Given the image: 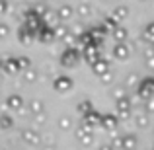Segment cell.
Here are the masks:
<instances>
[{
    "label": "cell",
    "instance_id": "1",
    "mask_svg": "<svg viewBox=\"0 0 154 150\" xmlns=\"http://www.w3.org/2000/svg\"><path fill=\"white\" fill-rule=\"evenodd\" d=\"M80 59H82V51L76 49V47H66L60 55V64L66 68H74Z\"/></svg>",
    "mask_w": 154,
    "mask_h": 150
},
{
    "label": "cell",
    "instance_id": "2",
    "mask_svg": "<svg viewBox=\"0 0 154 150\" xmlns=\"http://www.w3.org/2000/svg\"><path fill=\"white\" fill-rule=\"evenodd\" d=\"M137 94H139L143 99L152 98V94H154V80L152 78H144L143 82L139 84V88H137Z\"/></svg>",
    "mask_w": 154,
    "mask_h": 150
},
{
    "label": "cell",
    "instance_id": "3",
    "mask_svg": "<svg viewBox=\"0 0 154 150\" xmlns=\"http://www.w3.org/2000/svg\"><path fill=\"white\" fill-rule=\"evenodd\" d=\"M76 139H78L82 144H90L92 139H94V135H92V127H88L86 123H82L78 129H76Z\"/></svg>",
    "mask_w": 154,
    "mask_h": 150
},
{
    "label": "cell",
    "instance_id": "4",
    "mask_svg": "<svg viewBox=\"0 0 154 150\" xmlns=\"http://www.w3.org/2000/svg\"><path fill=\"white\" fill-rule=\"evenodd\" d=\"M55 90L57 92H68V90H72V86H74V82H72V78L70 76H59V78L55 80Z\"/></svg>",
    "mask_w": 154,
    "mask_h": 150
},
{
    "label": "cell",
    "instance_id": "5",
    "mask_svg": "<svg viewBox=\"0 0 154 150\" xmlns=\"http://www.w3.org/2000/svg\"><path fill=\"white\" fill-rule=\"evenodd\" d=\"M117 123H119V119H117V115H102L100 117V125L105 129V131H115L117 129Z\"/></svg>",
    "mask_w": 154,
    "mask_h": 150
},
{
    "label": "cell",
    "instance_id": "6",
    "mask_svg": "<svg viewBox=\"0 0 154 150\" xmlns=\"http://www.w3.org/2000/svg\"><path fill=\"white\" fill-rule=\"evenodd\" d=\"M82 57H84V60H86L88 64H92V63H96V60L100 59V51H98V47H94V45H88V47H84V51H82Z\"/></svg>",
    "mask_w": 154,
    "mask_h": 150
},
{
    "label": "cell",
    "instance_id": "7",
    "mask_svg": "<svg viewBox=\"0 0 154 150\" xmlns=\"http://www.w3.org/2000/svg\"><path fill=\"white\" fill-rule=\"evenodd\" d=\"M135 146H137V136L135 135L119 136V146L117 148H121V150H135Z\"/></svg>",
    "mask_w": 154,
    "mask_h": 150
},
{
    "label": "cell",
    "instance_id": "8",
    "mask_svg": "<svg viewBox=\"0 0 154 150\" xmlns=\"http://www.w3.org/2000/svg\"><path fill=\"white\" fill-rule=\"evenodd\" d=\"M22 139H23L26 144H39L41 136H39V133L33 131V129H23L22 131Z\"/></svg>",
    "mask_w": 154,
    "mask_h": 150
},
{
    "label": "cell",
    "instance_id": "9",
    "mask_svg": "<svg viewBox=\"0 0 154 150\" xmlns=\"http://www.w3.org/2000/svg\"><path fill=\"white\" fill-rule=\"evenodd\" d=\"M129 55H131V49L125 45V41L123 43H115V47H113V57H115V59L125 60V59H129Z\"/></svg>",
    "mask_w": 154,
    "mask_h": 150
},
{
    "label": "cell",
    "instance_id": "10",
    "mask_svg": "<svg viewBox=\"0 0 154 150\" xmlns=\"http://www.w3.org/2000/svg\"><path fill=\"white\" fill-rule=\"evenodd\" d=\"M0 66L4 68V72H6V74H16V72H20V66H18V60H16L14 57H10V59L2 60V63H0Z\"/></svg>",
    "mask_w": 154,
    "mask_h": 150
},
{
    "label": "cell",
    "instance_id": "11",
    "mask_svg": "<svg viewBox=\"0 0 154 150\" xmlns=\"http://www.w3.org/2000/svg\"><path fill=\"white\" fill-rule=\"evenodd\" d=\"M22 105H23V99H22V96H18V94H12L10 98L6 99V107L10 109V111H20Z\"/></svg>",
    "mask_w": 154,
    "mask_h": 150
},
{
    "label": "cell",
    "instance_id": "12",
    "mask_svg": "<svg viewBox=\"0 0 154 150\" xmlns=\"http://www.w3.org/2000/svg\"><path fill=\"white\" fill-rule=\"evenodd\" d=\"M39 35H37V39L41 43H51V41H55V33H53V29L49 26H45V27H39Z\"/></svg>",
    "mask_w": 154,
    "mask_h": 150
},
{
    "label": "cell",
    "instance_id": "13",
    "mask_svg": "<svg viewBox=\"0 0 154 150\" xmlns=\"http://www.w3.org/2000/svg\"><path fill=\"white\" fill-rule=\"evenodd\" d=\"M107 70H109V63L105 59H102V57H100L96 63H92V72H94L96 76L103 74V72H107Z\"/></svg>",
    "mask_w": 154,
    "mask_h": 150
},
{
    "label": "cell",
    "instance_id": "14",
    "mask_svg": "<svg viewBox=\"0 0 154 150\" xmlns=\"http://www.w3.org/2000/svg\"><path fill=\"white\" fill-rule=\"evenodd\" d=\"M100 117H102V115H100L98 111H94V109H90V111H88L86 115H84V123H86L88 127H92V129H94L96 125H100Z\"/></svg>",
    "mask_w": 154,
    "mask_h": 150
},
{
    "label": "cell",
    "instance_id": "15",
    "mask_svg": "<svg viewBox=\"0 0 154 150\" xmlns=\"http://www.w3.org/2000/svg\"><path fill=\"white\" fill-rule=\"evenodd\" d=\"M72 14H74V8H72L70 4H63V6L57 10V18L59 20H70Z\"/></svg>",
    "mask_w": 154,
    "mask_h": 150
},
{
    "label": "cell",
    "instance_id": "16",
    "mask_svg": "<svg viewBox=\"0 0 154 150\" xmlns=\"http://www.w3.org/2000/svg\"><path fill=\"white\" fill-rule=\"evenodd\" d=\"M78 45H80V49H84V47H88V45H94V37H92L90 31H82V33L78 35Z\"/></svg>",
    "mask_w": 154,
    "mask_h": 150
},
{
    "label": "cell",
    "instance_id": "17",
    "mask_svg": "<svg viewBox=\"0 0 154 150\" xmlns=\"http://www.w3.org/2000/svg\"><path fill=\"white\" fill-rule=\"evenodd\" d=\"M111 33H113V39H115V41H117V43H123V41H125V39H127V37H129V31H127V29H125V27H121V26H117V27H115V29H113V31H111Z\"/></svg>",
    "mask_w": 154,
    "mask_h": 150
},
{
    "label": "cell",
    "instance_id": "18",
    "mask_svg": "<svg viewBox=\"0 0 154 150\" xmlns=\"http://www.w3.org/2000/svg\"><path fill=\"white\" fill-rule=\"evenodd\" d=\"M57 20H59V18H57V14H55V12H51V10H45L41 14V22H45V26H49V27L55 26Z\"/></svg>",
    "mask_w": 154,
    "mask_h": 150
},
{
    "label": "cell",
    "instance_id": "19",
    "mask_svg": "<svg viewBox=\"0 0 154 150\" xmlns=\"http://www.w3.org/2000/svg\"><path fill=\"white\" fill-rule=\"evenodd\" d=\"M117 26H119V22H117V20L113 18V16H105L103 22H102V27H103L105 31H113Z\"/></svg>",
    "mask_w": 154,
    "mask_h": 150
},
{
    "label": "cell",
    "instance_id": "20",
    "mask_svg": "<svg viewBox=\"0 0 154 150\" xmlns=\"http://www.w3.org/2000/svg\"><path fill=\"white\" fill-rule=\"evenodd\" d=\"M131 99L125 98V96H121V98H117V113L119 111H131Z\"/></svg>",
    "mask_w": 154,
    "mask_h": 150
},
{
    "label": "cell",
    "instance_id": "21",
    "mask_svg": "<svg viewBox=\"0 0 154 150\" xmlns=\"http://www.w3.org/2000/svg\"><path fill=\"white\" fill-rule=\"evenodd\" d=\"M148 113H139V115L135 117V123H137V127L139 129H146L148 125H150V119H148Z\"/></svg>",
    "mask_w": 154,
    "mask_h": 150
},
{
    "label": "cell",
    "instance_id": "22",
    "mask_svg": "<svg viewBox=\"0 0 154 150\" xmlns=\"http://www.w3.org/2000/svg\"><path fill=\"white\" fill-rule=\"evenodd\" d=\"M29 113H33V115L43 113V101L41 99H31L29 101Z\"/></svg>",
    "mask_w": 154,
    "mask_h": 150
},
{
    "label": "cell",
    "instance_id": "23",
    "mask_svg": "<svg viewBox=\"0 0 154 150\" xmlns=\"http://www.w3.org/2000/svg\"><path fill=\"white\" fill-rule=\"evenodd\" d=\"M111 16L117 20V22H119V20H125V18L129 16V10H127L125 6H117L115 10H113V14H111Z\"/></svg>",
    "mask_w": 154,
    "mask_h": 150
},
{
    "label": "cell",
    "instance_id": "24",
    "mask_svg": "<svg viewBox=\"0 0 154 150\" xmlns=\"http://www.w3.org/2000/svg\"><path fill=\"white\" fill-rule=\"evenodd\" d=\"M33 39V31H29L27 27H23V29H20V41L23 43V45H27V43Z\"/></svg>",
    "mask_w": 154,
    "mask_h": 150
},
{
    "label": "cell",
    "instance_id": "25",
    "mask_svg": "<svg viewBox=\"0 0 154 150\" xmlns=\"http://www.w3.org/2000/svg\"><path fill=\"white\" fill-rule=\"evenodd\" d=\"M76 12H78V14L82 16V18H88V16H92V4L82 2V4L78 6V10H76Z\"/></svg>",
    "mask_w": 154,
    "mask_h": 150
},
{
    "label": "cell",
    "instance_id": "26",
    "mask_svg": "<svg viewBox=\"0 0 154 150\" xmlns=\"http://www.w3.org/2000/svg\"><path fill=\"white\" fill-rule=\"evenodd\" d=\"M152 33H154V27H152V23H148V26L144 27V31H143V39L148 43V45L154 41V35H152Z\"/></svg>",
    "mask_w": 154,
    "mask_h": 150
},
{
    "label": "cell",
    "instance_id": "27",
    "mask_svg": "<svg viewBox=\"0 0 154 150\" xmlns=\"http://www.w3.org/2000/svg\"><path fill=\"white\" fill-rule=\"evenodd\" d=\"M90 33H92V37H94L96 41H102V39H103V35H107V31H105L102 26H98V27H92V31H90Z\"/></svg>",
    "mask_w": 154,
    "mask_h": 150
},
{
    "label": "cell",
    "instance_id": "28",
    "mask_svg": "<svg viewBox=\"0 0 154 150\" xmlns=\"http://www.w3.org/2000/svg\"><path fill=\"white\" fill-rule=\"evenodd\" d=\"M14 119L10 115H0V129H12Z\"/></svg>",
    "mask_w": 154,
    "mask_h": 150
},
{
    "label": "cell",
    "instance_id": "29",
    "mask_svg": "<svg viewBox=\"0 0 154 150\" xmlns=\"http://www.w3.org/2000/svg\"><path fill=\"white\" fill-rule=\"evenodd\" d=\"M90 109H94V107H92V101H90V99H84V101H80V103H78V113H84V115H86Z\"/></svg>",
    "mask_w": 154,
    "mask_h": 150
},
{
    "label": "cell",
    "instance_id": "30",
    "mask_svg": "<svg viewBox=\"0 0 154 150\" xmlns=\"http://www.w3.org/2000/svg\"><path fill=\"white\" fill-rule=\"evenodd\" d=\"M59 127L63 129V131H68V129L72 127V119L70 117H60L59 119Z\"/></svg>",
    "mask_w": 154,
    "mask_h": 150
},
{
    "label": "cell",
    "instance_id": "31",
    "mask_svg": "<svg viewBox=\"0 0 154 150\" xmlns=\"http://www.w3.org/2000/svg\"><path fill=\"white\" fill-rule=\"evenodd\" d=\"M35 80H37V72H35L33 68L27 66L26 68V82H35Z\"/></svg>",
    "mask_w": 154,
    "mask_h": 150
},
{
    "label": "cell",
    "instance_id": "32",
    "mask_svg": "<svg viewBox=\"0 0 154 150\" xmlns=\"http://www.w3.org/2000/svg\"><path fill=\"white\" fill-rule=\"evenodd\" d=\"M18 66H20V70H22V68H27V66H31V60L27 59V57H18Z\"/></svg>",
    "mask_w": 154,
    "mask_h": 150
},
{
    "label": "cell",
    "instance_id": "33",
    "mask_svg": "<svg viewBox=\"0 0 154 150\" xmlns=\"http://www.w3.org/2000/svg\"><path fill=\"white\" fill-rule=\"evenodd\" d=\"M100 78H102V82L103 84H111V80H113V76H111V72H103V74H100Z\"/></svg>",
    "mask_w": 154,
    "mask_h": 150
},
{
    "label": "cell",
    "instance_id": "34",
    "mask_svg": "<svg viewBox=\"0 0 154 150\" xmlns=\"http://www.w3.org/2000/svg\"><path fill=\"white\" fill-rule=\"evenodd\" d=\"M8 33H10V27L6 23H0V37H6Z\"/></svg>",
    "mask_w": 154,
    "mask_h": 150
},
{
    "label": "cell",
    "instance_id": "35",
    "mask_svg": "<svg viewBox=\"0 0 154 150\" xmlns=\"http://www.w3.org/2000/svg\"><path fill=\"white\" fill-rule=\"evenodd\" d=\"M137 80H139V76H137V74H131V76L127 78V86H135Z\"/></svg>",
    "mask_w": 154,
    "mask_h": 150
},
{
    "label": "cell",
    "instance_id": "36",
    "mask_svg": "<svg viewBox=\"0 0 154 150\" xmlns=\"http://www.w3.org/2000/svg\"><path fill=\"white\" fill-rule=\"evenodd\" d=\"M6 10H8V2L6 0H0V16H2Z\"/></svg>",
    "mask_w": 154,
    "mask_h": 150
},
{
    "label": "cell",
    "instance_id": "37",
    "mask_svg": "<svg viewBox=\"0 0 154 150\" xmlns=\"http://www.w3.org/2000/svg\"><path fill=\"white\" fill-rule=\"evenodd\" d=\"M100 150H115L111 146V144H103V146H100Z\"/></svg>",
    "mask_w": 154,
    "mask_h": 150
},
{
    "label": "cell",
    "instance_id": "38",
    "mask_svg": "<svg viewBox=\"0 0 154 150\" xmlns=\"http://www.w3.org/2000/svg\"><path fill=\"white\" fill-rule=\"evenodd\" d=\"M43 150H55V146H53V144H45V146H43Z\"/></svg>",
    "mask_w": 154,
    "mask_h": 150
},
{
    "label": "cell",
    "instance_id": "39",
    "mask_svg": "<svg viewBox=\"0 0 154 150\" xmlns=\"http://www.w3.org/2000/svg\"><path fill=\"white\" fill-rule=\"evenodd\" d=\"M0 82H2V74H0Z\"/></svg>",
    "mask_w": 154,
    "mask_h": 150
}]
</instances>
